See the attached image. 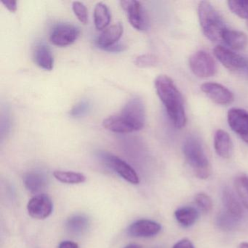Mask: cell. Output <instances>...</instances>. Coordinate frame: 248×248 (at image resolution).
I'll return each mask as SVG.
<instances>
[{
	"mask_svg": "<svg viewBox=\"0 0 248 248\" xmlns=\"http://www.w3.org/2000/svg\"><path fill=\"white\" fill-rule=\"evenodd\" d=\"M124 248H141V247L139 246V245L133 244V245H127V246L125 247Z\"/></svg>",
	"mask_w": 248,
	"mask_h": 248,
	"instance_id": "obj_34",
	"label": "cell"
},
{
	"mask_svg": "<svg viewBox=\"0 0 248 248\" xmlns=\"http://www.w3.org/2000/svg\"><path fill=\"white\" fill-rule=\"evenodd\" d=\"M183 151L186 162L192 168L196 176L200 179L209 178L211 174V168L200 140L190 136L184 141Z\"/></svg>",
	"mask_w": 248,
	"mask_h": 248,
	"instance_id": "obj_4",
	"label": "cell"
},
{
	"mask_svg": "<svg viewBox=\"0 0 248 248\" xmlns=\"http://www.w3.org/2000/svg\"><path fill=\"white\" fill-rule=\"evenodd\" d=\"M72 9L77 18L82 24H87L88 21V13L86 6L82 2H74Z\"/></svg>",
	"mask_w": 248,
	"mask_h": 248,
	"instance_id": "obj_29",
	"label": "cell"
},
{
	"mask_svg": "<svg viewBox=\"0 0 248 248\" xmlns=\"http://www.w3.org/2000/svg\"><path fill=\"white\" fill-rule=\"evenodd\" d=\"M26 188L31 193H38L44 189L47 186V180L43 174L38 172H30L24 178Z\"/></svg>",
	"mask_w": 248,
	"mask_h": 248,
	"instance_id": "obj_20",
	"label": "cell"
},
{
	"mask_svg": "<svg viewBox=\"0 0 248 248\" xmlns=\"http://www.w3.org/2000/svg\"><path fill=\"white\" fill-rule=\"evenodd\" d=\"M120 4L133 28L139 31H144L148 28L147 15L140 2L136 0H123Z\"/></svg>",
	"mask_w": 248,
	"mask_h": 248,
	"instance_id": "obj_7",
	"label": "cell"
},
{
	"mask_svg": "<svg viewBox=\"0 0 248 248\" xmlns=\"http://www.w3.org/2000/svg\"><path fill=\"white\" fill-rule=\"evenodd\" d=\"M195 202L199 208L204 213H209L213 208V202H212L211 199L204 193H199L196 195Z\"/></svg>",
	"mask_w": 248,
	"mask_h": 248,
	"instance_id": "obj_27",
	"label": "cell"
},
{
	"mask_svg": "<svg viewBox=\"0 0 248 248\" xmlns=\"http://www.w3.org/2000/svg\"><path fill=\"white\" fill-rule=\"evenodd\" d=\"M162 229L159 223L153 220H137L132 223L127 229L129 235L134 237H152L158 234Z\"/></svg>",
	"mask_w": 248,
	"mask_h": 248,
	"instance_id": "obj_13",
	"label": "cell"
},
{
	"mask_svg": "<svg viewBox=\"0 0 248 248\" xmlns=\"http://www.w3.org/2000/svg\"><path fill=\"white\" fill-rule=\"evenodd\" d=\"M239 220L228 212H222L217 216V225L222 230L230 231L236 228Z\"/></svg>",
	"mask_w": 248,
	"mask_h": 248,
	"instance_id": "obj_25",
	"label": "cell"
},
{
	"mask_svg": "<svg viewBox=\"0 0 248 248\" xmlns=\"http://www.w3.org/2000/svg\"><path fill=\"white\" fill-rule=\"evenodd\" d=\"M53 176L60 182L67 184H82L86 181L83 174L69 171L56 170L53 172Z\"/></svg>",
	"mask_w": 248,
	"mask_h": 248,
	"instance_id": "obj_22",
	"label": "cell"
},
{
	"mask_svg": "<svg viewBox=\"0 0 248 248\" xmlns=\"http://www.w3.org/2000/svg\"><path fill=\"white\" fill-rule=\"evenodd\" d=\"M214 147L216 153L220 157L227 159L232 152V143L229 134L224 130H218L215 133Z\"/></svg>",
	"mask_w": 248,
	"mask_h": 248,
	"instance_id": "obj_15",
	"label": "cell"
},
{
	"mask_svg": "<svg viewBox=\"0 0 248 248\" xmlns=\"http://www.w3.org/2000/svg\"><path fill=\"white\" fill-rule=\"evenodd\" d=\"M228 123L232 130L248 143V112L241 108H232L228 111Z\"/></svg>",
	"mask_w": 248,
	"mask_h": 248,
	"instance_id": "obj_9",
	"label": "cell"
},
{
	"mask_svg": "<svg viewBox=\"0 0 248 248\" xmlns=\"http://www.w3.org/2000/svg\"><path fill=\"white\" fill-rule=\"evenodd\" d=\"M1 2L11 12L15 13L17 11V2L15 0H1Z\"/></svg>",
	"mask_w": 248,
	"mask_h": 248,
	"instance_id": "obj_31",
	"label": "cell"
},
{
	"mask_svg": "<svg viewBox=\"0 0 248 248\" xmlns=\"http://www.w3.org/2000/svg\"><path fill=\"white\" fill-rule=\"evenodd\" d=\"M53 209L51 199L44 194L32 197L27 204L29 214L34 218L39 220L48 217L51 215Z\"/></svg>",
	"mask_w": 248,
	"mask_h": 248,
	"instance_id": "obj_10",
	"label": "cell"
},
{
	"mask_svg": "<svg viewBox=\"0 0 248 248\" xmlns=\"http://www.w3.org/2000/svg\"><path fill=\"white\" fill-rule=\"evenodd\" d=\"M172 248H194V245L188 239H184L179 241L174 245Z\"/></svg>",
	"mask_w": 248,
	"mask_h": 248,
	"instance_id": "obj_32",
	"label": "cell"
},
{
	"mask_svg": "<svg viewBox=\"0 0 248 248\" xmlns=\"http://www.w3.org/2000/svg\"><path fill=\"white\" fill-rule=\"evenodd\" d=\"M157 58L152 54H143L138 56L135 60V64L139 68L152 67L157 64Z\"/></svg>",
	"mask_w": 248,
	"mask_h": 248,
	"instance_id": "obj_28",
	"label": "cell"
},
{
	"mask_svg": "<svg viewBox=\"0 0 248 248\" xmlns=\"http://www.w3.org/2000/svg\"><path fill=\"white\" fill-rule=\"evenodd\" d=\"M198 16L200 26L205 37L213 43L221 42L223 33L227 28L214 7L206 1L200 2Z\"/></svg>",
	"mask_w": 248,
	"mask_h": 248,
	"instance_id": "obj_3",
	"label": "cell"
},
{
	"mask_svg": "<svg viewBox=\"0 0 248 248\" xmlns=\"http://www.w3.org/2000/svg\"><path fill=\"white\" fill-rule=\"evenodd\" d=\"M202 91L216 104L229 105L234 100L233 93L220 84L206 82L201 86Z\"/></svg>",
	"mask_w": 248,
	"mask_h": 248,
	"instance_id": "obj_12",
	"label": "cell"
},
{
	"mask_svg": "<svg viewBox=\"0 0 248 248\" xmlns=\"http://www.w3.org/2000/svg\"><path fill=\"white\" fill-rule=\"evenodd\" d=\"M247 27H248V22H247Z\"/></svg>",
	"mask_w": 248,
	"mask_h": 248,
	"instance_id": "obj_36",
	"label": "cell"
},
{
	"mask_svg": "<svg viewBox=\"0 0 248 248\" xmlns=\"http://www.w3.org/2000/svg\"><path fill=\"white\" fill-rule=\"evenodd\" d=\"M104 161L110 168L115 171L127 182L132 184H139L140 182L139 175L135 170L118 156L111 155H105Z\"/></svg>",
	"mask_w": 248,
	"mask_h": 248,
	"instance_id": "obj_11",
	"label": "cell"
},
{
	"mask_svg": "<svg viewBox=\"0 0 248 248\" xmlns=\"http://www.w3.org/2000/svg\"><path fill=\"white\" fill-rule=\"evenodd\" d=\"M36 63L42 69L50 71L53 69V56L50 48L44 44H40L35 47L34 53Z\"/></svg>",
	"mask_w": 248,
	"mask_h": 248,
	"instance_id": "obj_18",
	"label": "cell"
},
{
	"mask_svg": "<svg viewBox=\"0 0 248 248\" xmlns=\"http://www.w3.org/2000/svg\"><path fill=\"white\" fill-rule=\"evenodd\" d=\"M89 104L85 101H80L79 104H77L74 107L71 111V115L73 117H79V116L83 115L88 110Z\"/></svg>",
	"mask_w": 248,
	"mask_h": 248,
	"instance_id": "obj_30",
	"label": "cell"
},
{
	"mask_svg": "<svg viewBox=\"0 0 248 248\" xmlns=\"http://www.w3.org/2000/svg\"><path fill=\"white\" fill-rule=\"evenodd\" d=\"M111 21V14L108 7L102 2L95 5L94 9V23L95 28L103 30L109 25Z\"/></svg>",
	"mask_w": 248,
	"mask_h": 248,
	"instance_id": "obj_21",
	"label": "cell"
},
{
	"mask_svg": "<svg viewBox=\"0 0 248 248\" xmlns=\"http://www.w3.org/2000/svg\"><path fill=\"white\" fill-rule=\"evenodd\" d=\"M156 93L166 108L168 116L177 128L186 124L184 100L173 81L166 75H159L155 79Z\"/></svg>",
	"mask_w": 248,
	"mask_h": 248,
	"instance_id": "obj_2",
	"label": "cell"
},
{
	"mask_svg": "<svg viewBox=\"0 0 248 248\" xmlns=\"http://www.w3.org/2000/svg\"><path fill=\"white\" fill-rule=\"evenodd\" d=\"M177 221L184 226L190 227L194 225L199 217V213L197 209L192 207H183L175 212Z\"/></svg>",
	"mask_w": 248,
	"mask_h": 248,
	"instance_id": "obj_19",
	"label": "cell"
},
{
	"mask_svg": "<svg viewBox=\"0 0 248 248\" xmlns=\"http://www.w3.org/2000/svg\"><path fill=\"white\" fill-rule=\"evenodd\" d=\"M89 221L83 216H75L71 217L66 223V227L71 233L80 234L88 229Z\"/></svg>",
	"mask_w": 248,
	"mask_h": 248,
	"instance_id": "obj_23",
	"label": "cell"
},
{
	"mask_svg": "<svg viewBox=\"0 0 248 248\" xmlns=\"http://www.w3.org/2000/svg\"><path fill=\"white\" fill-rule=\"evenodd\" d=\"M191 72L200 78L214 76L217 72V66L211 55L204 50L196 52L189 59Z\"/></svg>",
	"mask_w": 248,
	"mask_h": 248,
	"instance_id": "obj_6",
	"label": "cell"
},
{
	"mask_svg": "<svg viewBox=\"0 0 248 248\" xmlns=\"http://www.w3.org/2000/svg\"><path fill=\"white\" fill-rule=\"evenodd\" d=\"M239 248H248V242H242V243H241L240 245H239Z\"/></svg>",
	"mask_w": 248,
	"mask_h": 248,
	"instance_id": "obj_35",
	"label": "cell"
},
{
	"mask_svg": "<svg viewBox=\"0 0 248 248\" xmlns=\"http://www.w3.org/2000/svg\"><path fill=\"white\" fill-rule=\"evenodd\" d=\"M214 54L226 69L248 79V59L223 46H217Z\"/></svg>",
	"mask_w": 248,
	"mask_h": 248,
	"instance_id": "obj_5",
	"label": "cell"
},
{
	"mask_svg": "<svg viewBox=\"0 0 248 248\" xmlns=\"http://www.w3.org/2000/svg\"><path fill=\"white\" fill-rule=\"evenodd\" d=\"M222 199L223 204L226 207V211L236 218L240 219L243 214V209L234 193L230 188L226 187L223 189Z\"/></svg>",
	"mask_w": 248,
	"mask_h": 248,
	"instance_id": "obj_17",
	"label": "cell"
},
{
	"mask_svg": "<svg viewBox=\"0 0 248 248\" xmlns=\"http://www.w3.org/2000/svg\"><path fill=\"white\" fill-rule=\"evenodd\" d=\"M123 34V27L120 23L114 24L104 30L96 40V44L101 48L109 50L119 41Z\"/></svg>",
	"mask_w": 248,
	"mask_h": 248,
	"instance_id": "obj_14",
	"label": "cell"
},
{
	"mask_svg": "<svg viewBox=\"0 0 248 248\" xmlns=\"http://www.w3.org/2000/svg\"><path fill=\"white\" fill-rule=\"evenodd\" d=\"M59 248H79V246L75 242L64 241L59 245Z\"/></svg>",
	"mask_w": 248,
	"mask_h": 248,
	"instance_id": "obj_33",
	"label": "cell"
},
{
	"mask_svg": "<svg viewBox=\"0 0 248 248\" xmlns=\"http://www.w3.org/2000/svg\"><path fill=\"white\" fill-rule=\"evenodd\" d=\"M235 188L243 205L248 210V177H237L235 180Z\"/></svg>",
	"mask_w": 248,
	"mask_h": 248,
	"instance_id": "obj_24",
	"label": "cell"
},
{
	"mask_svg": "<svg viewBox=\"0 0 248 248\" xmlns=\"http://www.w3.org/2000/svg\"><path fill=\"white\" fill-rule=\"evenodd\" d=\"M228 5L233 14L248 21V1L232 0L228 2Z\"/></svg>",
	"mask_w": 248,
	"mask_h": 248,
	"instance_id": "obj_26",
	"label": "cell"
},
{
	"mask_svg": "<svg viewBox=\"0 0 248 248\" xmlns=\"http://www.w3.org/2000/svg\"><path fill=\"white\" fill-rule=\"evenodd\" d=\"M222 41L236 50H243L248 44V38L245 33L228 29L223 33Z\"/></svg>",
	"mask_w": 248,
	"mask_h": 248,
	"instance_id": "obj_16",
	"label": "cell"
},
{
	"mask_svg": "<svg viewBox=\"0 0 248 248\" xmlns=\"http://www.w3.org/2000/svg\"><path fill=\"white\" fill-rule=\"evenodd\" d=\"M80 31L75 26L62 24L56 26L50 36V40L54 46L65 47L75 43L79 37Z\"/></svg>",
	"mask_w": 248,
	"mask_h": 248,
	"instance_id": "obj_8",
	"label": "cell"
},
{
	"mask_svg": "<svg viewBox=\"0 0 248 248\" xmlns=\"http://www.w3.org/2000/svg\"><path fill=\"white\" fill-rule=\"evenodd\" d=\"M146 122V111L143 101L139 97L130 98L121 112L105 119L104 128L113 133H128L141 130Z\"/></svg>",
	"mask_w": 248,
	"mask_h": 248,
	"instance_id": "obj_1",
	"label": "cell"
}]
</instances>
